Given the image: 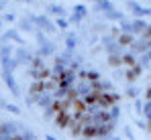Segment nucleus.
I'll list each match as a JSON object with an SVG mask.
<instances>
[{
    "mask_svg": "<svg viewBox=\"0 0 151 140\" xmlns=\"http://www.w3.org/2000/svg\"><path fill=\"white\" fill-rule=\"evenodd\" d=\"M145 120H147V126L151 132V85L147 90V97H145Z\"/></svg>",
    "mask_w": 151,
    "mask_h": 140,
    "instance_id": "obj_3",
    "label": "nucleus"
},
{
    "mask_svg": "<svg viewBox=\"0 0 151 140\" xmlns=\"http://www.w3.org/2000/svg\"><path fill=\"white\" fill-rule=\"evenodd\" d=\"M29 95L47 120L80 140L108 138L121 118L114 87L94 67L72 55L37 61Z\"/></svg>",
    "mask_w": 151,
    "mask_h": 140,
    "instance_id": "obj_1",
    "label": "nucleus"
},
{
    "mask_svg": "<svg viewBox=\"0 0 151 140\" xmlns=\"http://www.w3.org/2000/svg\"><path fill=\"white\" fill-rule=\"evenodd\" d=\"M0 140H39V138L23 124L0 122Z\"/></svg>",
    "mask_w": 151,
    "mask_h": 140,
    "instance_id": "obj_2",
    "label": "nucleus"
}]
</instances>
